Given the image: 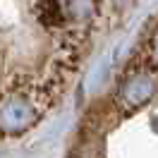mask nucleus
Masks as SVG:
<instances>
[{
  "mask_svg": "<svg viewBox=\"0 0 158 158\" xmlns=\"http://www.w3.org/2000/svg\"><path fill=\"white\" fill-rule=\"evenodd\" d=\"M48 96L39 86L15 84L0 91V134L2 137H19L29 132L48 108Z\"/></svg>",
  "mask_w": 158,
  "mask_h": 158,
  "instance_id": "1",
  "label": "nucleus"
},
{
  "mask_svg": "<svg viewBox=\"0 0 158 158\" xmlns=\"http://www.w3.org/2000/svg\"><path fill=\"white\" fill-rule=\"evenodd\" d=\"M98 12V0H43L39 10L41 19L58 29L86 27Z\"/></svg>",
  "mask_w": 158,
  "mask_h": 158,
  "instance_id": "2",
  "label": "nucleus"
},
{
  "mask_svg": "<svg viewBox=\"0 0 158 158\" xmlns=\"http://www.w3.org/2000/svg\"><path fill=\"white\" fill-rule=\"evenodd\" d=\"M144 60H146V67L151 69H158V24L151 29V34H148L146 43H144Z\"/></svg>",
  "mask_w": 158,
  "mask_h": 158,
  "instance_id": "4",
  "label": "nucleus"
},
{
  "mask_svg": "<svg viewBox=\"0 0 158 158\" xmlns=\"http://www.w3.org/2000/svg\"><path fill=\"white\" fill-rule=\"evenodd\" d=\"M129 2H132V0H113V5H115V7H120V10H122V7H127Z\"/></svg>",
  "mask_w": 158,
  "mask_h": 158,
  "instance_id": "5",
  "label": "nucleus"
},
{
  "mask_svg": "<svg viewBox=\"0 0 158 158\" xmlns=\"http://www.w3.org/2000/svg\"><path fill=\"white\" fill-rule=\"evenodd\" d=\"M156 96H158V69L139 67L122 79L115 98L125 113H137V110L146 108Z\"/></svg>",
  "mask_w": 158,
  "mask_h": 158,
  "instance_id": "3",
  "label": "nucleus"
}]
</instances>
